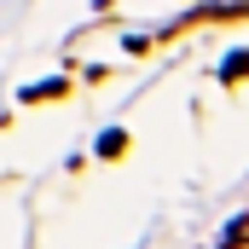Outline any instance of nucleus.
<instances>
[{"instance_id": "obj_2", "label": "nucleus", "mask_w": 249, "mask_h": 249, "mask_svg": "<svg viewBox=\"0 0 249 249\" xmlns=\"http://www.w3.org/2000/svg\"><path fill=\"white\" fill-rule=\"evenodd\" d=\"M226 81H238V75H249V53H238V58H226V70H220Z\"/></svg>"}, {"instance_id": "obj_1", "label": "nucleus", "mask_w": 249, "mask_h": 249, "mask_svg": "<svg viewBox=\"0 0 249 249\" xmlns=\"http://www.w3.org/2000/svg\"><path fill=\"white\" fill-rule=\"evenodd\" d=\"M122 145H127V139H122V127H110V133L99 139V157H122Z\"/></svg>"}]
</instances>
